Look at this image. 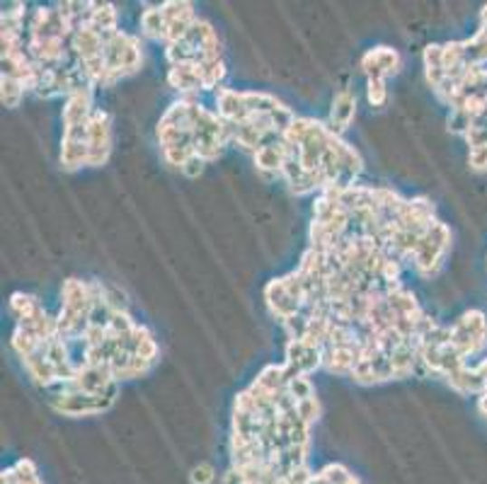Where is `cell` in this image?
<instances>
[{
  "label": "cell",
  "instance_id": "obj_1",
  "mask_svg": "<svg viewBox=\"0 0 487 484\" xmlns=\"http://www.w3.org/2000/svg\"><path fill=\"white\" fill-rule=\"evenodd\" d=\"M451 250V231L449 225L442 223V221H434L429 225V231L425 233V238L417 245V250L413 252V264L417 269V274L422 279H432V276L439 274L444 260H446V252Z\"/></svg>",
  "mask_w": 487,
  "mask_h": 484
},
{
  "label": "cell",
  "instance_id": "obj_2",
  "mask_svg": "<svg viewBox=\"0 0 487 484\" xmlns=\"http://www.w3.org/2000/svg\"><path fill=\"white\" fill-rule=\"evenodd\" d=\"M451 344L465 361L480 356L487 346V315L482 310H465L451 325Z\"/></svg>",
  "mask_w": 487,
  "mask_h": 484
},
{
  "label": "cell",
  "instance_id": "obj_3",
  "mask_svg": "<svg viewBox=\"0 0 487 484\" xmlns=\"http://www.w3.org/2000/svg\"><path fill=\"white\" fill-rule=\"evenodd\" d=\"M114 400H117V395L92 397L59 385V393L52 397V407L53 412H59L63 417H91V414H100V412L110 410Z\"/></svg>",
  "mask_w": 487,
  "mask_h": 484
},
{
  "label": "cell",
  "instance_id": "obj_4",
  "mask_svg": "<svg viewBox=\"0 0 487 484\" xmlns=\"http://www.w3.org/2000/svg\"><path fill=\"white\" fill-rule=\"evenodd\" d=\"M88 143H91V167H100L110 160L112 153V117L102 109H95L88 121Z\"/></svg>",
  "mask_w": 487,
  "mask_h": 484
},
{
  "label": "cell",
  "instance_id": "obj_5",
  "mask_svg": "<svg viewBox=\"0 0 487 484\" xmlns=\"http://www.w3.org/2000/svg\"><path fill=\"white\" fill-rule=\"evenodd\" d=\"M400 63H403L400 53L390 46H376L361 56V71L367 73L368 81H386L388 75L400 71Z\"/></svg>",
  "mask_w": 487,
  "mask_h": 484
},
{
  "label": "cell",
  "instance_id": "obj_6",
  "mask_svg": "<svg viewBox=\"0 0 487 484\" xmlns=\"http://www.w3.org/2000/svg\"><path fill=\"white\" fill-rule=\"evenodd\" d=\"M264 300H267L272 315H274L279 322H286L289 318H293V315H299L301 310H303V303L289 290V286L284 283V276H282V279H274V281L264 286Z\"/></svg>",
  "mask_w": 487,
  "mask_h": 484
},
{
  "label": "cell",
  "instance_id": "obj_7",
  "mask_svg": "<svg viewBox=\"0 0 487 484\" xmlns=\"http://www.w3.org/2000/svg\"><path fill=\"white\" fill-rule=\"evenodd\" d=\"M160 10H163V15H166L167 23L166 44H175V42H180V39L187 37V32L192 30V24L199 20L192 3H163Z\"/></svg>",
  "mask_w": 487,
  "mask_h": 484
},
{
  "label": "cell",
  "instance_id": "obj_8",
  "mask_svg": "<svg viewBox=\"0 0 487 484\" xmlns=\"http://www.w3.org/2000/svg\"><path fill=\"white\" fill-rule=\"evenodd\" d=\"M296 375H310L318 368H322V349L310 346L303 339H289L286 342V361Z\"/></svg>",
  "mask_w": 487,
  "mask_h": 484
},
{
  "label": "cell",
  "instance_id": "obj_9",
  "mask_svg": "<svg viewBox=\"0 0 487 484\" xmlns=\"http://www.w3.org/2000/svg\"><path fill=\"white\" fill-rule=\"evenodd\" d=\"M359 358L361 346H322V368L335 375H352Z\"/></svg>",
  "mask_w": 487,
  "mask_h": 484
},
{
  "label": "cell",
  "instance_id": "obj_10",
  "mask_svg": "<svg viewBox=\"0 0 487 484\" xmlns=\"http://www.w3.org/2000/svg\"><path fill=\"white\" fill-rule=\"evenodd\" d=\"M354 114H357V97L352 92H339L335 97V102H332L330 109V121H328V127L332 128V134L342 136L347 128L352 127Z\"/></svg>",
  "mask_w": 487,
  "mask_h": 484
},
{
  "label": "cell",
  "instance_id": "obj_11",
  "mask_svg": "<svg viewBox=\"0 0 487 484\" xmlns=\"http://www.w3.org/2000/svg\"><path fill=\"white\" fill-rule=\"evenodd\" d=\"M446 383H449L456 393H461V395L480 397L485 393V380L480 375L478 365H463V368L449 373V375H446Z\"/></svg>",
  "mask_w": 487,
  "mask_h": 484
},
{
  "label": "cell",
  "instance_id": "obj_12",
  "mask_svg": "<svg viewBox=\"0 0 487 484\" xmlns=\"http://www.w3.org/2000/svg\"><path fill=\"white\" fill-rule=\"evenodd\" d=\"M167 82H170V88H175L185 97H192L195 92L204 90L202 78H199V71H196L195 63H177V66H170V71H167Z\"/></svg>",
  "mask_w": 487,
  "mask_h": 484
},
{
  "label": "cell",
  "instance_id": "obj_13",
  "mask_svg": "<svg viewBox=\"0 0 487 484\" xmlns=\"http://www.w3.org/2000/svg\"><path fill=\"white\" fill-rule=\"evenodd\" d=\"M425 73H427V82L432 90L442 88V82L446 81V71H444V46L429 44L425 49Z\"/></svg>",
  "mask_w": 487,
  "mask_h": 484
},
{
  "label": "cell",
  "instance_id": "obj_14",
  "mask_svg": "<svg viewBox=\"0 0 487 484\" xmlns=\"http://www.w3.org/2000/svg\"><path fill=\"white\" fill-rule=\"evenodd\" d=\"M88 27L98 32L102 39L114 34V32H119L117 30V10H114V5H110V3H95V10H92Z\"/></svg>",
  "mask_w": 487,
  "mask_h": 484
},
{
  "label": "cell",
  "instance_id": "obj_15",
  "mask_svg": "<svg viewBox=\"0 0 487 484\" xmlns=\"http://www.w3.org/2000/svg\"><path fill=\"white\" fill-rule=\"evenodd\" d=\"M141 32L148 39H156V42H166L167 23H166V15H163V10H160V5H158V8H148L146 13H143Z\"/></svg>",
  "mask_w": 487,
  "mask_h": 484
},
{
  "label": "cell",
  "instance_id": "obj_16",
  "mask_svg": "<svg viewBox=\"0 0 487 484\" xmlns=\"http://www.w3.org/2000/svg\"><path fill=\"white\" fill-rule=\"evenodd\" d=\"M199 71V78H202V88L204 90H218L224 88L221 82L225 78V63L221 59L216 61H204L196 66Z\"/></svg>",
  "mask_w": 487,
  "mask_h": 484
},
{
  "label": "cell",
  "instance_id": "obj_17",
  "mask_svg": "<svg viewBox=\"0 0 487 484\" xmlns=\"http://www.w3.org/2000/svg\"><path fill=\"white\" fill-rule=\"evenodd\" d=\"M134 354L136 356L146 358V361H150V364H156L158 361L156 337L150 335V329L143 327V325H138L134 332Z\"/></svg>",
  "mask_w": 487,
  "mask_h": 484
},
{
  "label": "cell",
  "instance_id": "obj_18",
  "mask_svg": "<svg viewBox=\"0 0 487 484\" xmlns=\"http://www.w3.org/2000/svg\"><path fill=\"white\" fill-rule=\"evenodd\" d=\"M465 63L468 66H485L487 63V34L478 30L473 39H465Z\"/></svg>",
  "mask_w": 487,
  "mask_h": 484
},
{
  "label": "cell",
  "instance_id": "obj_19",
  "mask_svg": "<svg viewBox=\"0 0 487 484\" xmlns=\"http://www.w3.org/2000/svg\"><path fill=\"white\" fill-rule=\"evenodd\" d=\"M0 88H3V105L10 107V109H15V107L20 105V100L24 97V92H27L23 81H17V78H8V75H3Z\"/></svg>",
  "mask_w": 487,
  "mask_h": 484
},
{
  "label": "cell",
  "instance_id": "obj_20",
  "mask_svg": "<svg viewBox=\"0 0 487 484\" xmlns=\"http://www.w3.org/2000/svg\"><path fill=\"white\" fill-rule=\"evenodd\" d=\"M39 306L37 296H30V293H13V299H10V310L17 318V322L24 320V318H30Z\"/></svg>",
  "mask_w": 487,
  "mask_h": 484
},
{
  "label": "cell",
  "instance_id": "obj_21",
  "mask_svg": "<svg viewBox=\"0 0 487 484\" xmlns=\"http://www.w3.org/2000/svg\"><path fill=\"white\" fill-rule=\"evenodd\" d=\"M286 393H289V395H291L296 403H301V400H306V397L315 395L313 383H310V378H308V375H296V378L289 380Z\"/></svg>",
  "mask_w": 487,
  "mask_h": 484
},
{
  "label": "cell",
  "instance_id": "obj_22",
  "mask_svg": "<svg viewBox=\"0 0 487 484\" xmlns=\"http://www.w3.org/2000/svg\"><path fill=\"white\" fill-rule=\"evenodd\" d=\"M13 470H15L17 484H42V479H39L37 475V468H34V462H32L30 458L17 460L15 465H13Z\"/></svg>",
  "mask_w": 487,
  "mask_h": 484
},
{
  "label": "cell",
  "instance_id": "obj_23",
  "mask_svg": "<svg viewBox=\"0 0 487 484\" xmlns=\"http://www.w3.org/2000/svg\"><path fill=\"white\" fill-rule=\"evenodd\" d=\"M318 475H320L328 484H347L349 482V477H352V472H349L345 465H339V462H330V465H325Z\"/></svg>",
  "mask_w": 487,
  "mask_h": 484
},
{
  "label": "cell",
  "instance_id": "obj_24",
  "mask_svg": "<svg viewBox=\"0 0 487 484\" xmlns=\"http://www.w3.org/2000/svg\"><path fill=\"white\" fill-rule=\"evenodd\" d=\"M296 412H299V417L306 422L308 426L315 424L318 417H320V403H318V397H306V400H301L296 403Z\"/></svg>",
  "mask_w": 487,
  "mask_h": 484
},
{
  "label": "cell",
  "instance_id": "obj_25",
  "mask_svg": "<svg viewBox=\"0 0 487 484\" xmlns=\"http://www.w3.org/2000/svg\"><path fill=\"white\" fill-rule=\"evenodd\" d=\"M471 127H473V117H468V114L461 112V109H451V117H449V131H451V134L465 136Z\"/></svg>",
  "mask_w": 487,
  "mask_h": 484
},
{
  "label": "cell",
  "instance_id": "obj_26",
  "mask_svg": "<svg viewBox=\"0 0 487 484\" xmlns=\"http://www.w3.org/2000/svg\"><path fill=\"white\" fill-rule=\"evenodd\" d=\"M367 97H368V102H371L374 107L386 105V100H388V88H386V81H368Z\"/></svg>",
  "mask_w": 487,
  "mask_h": 484
},
{
  "label": "cell",
  "instance_id": "obj_27",
  "mask_svg": "<svg viewBox=\"0 0 487 484\" xmlns=\"http://www.w3.org/2000/svg\"><path fill=\"white\" fill-rule=\"evenodd\" d=\"M192 484H211L216 479V470L209 462H199L195 470H192V475H189Z\"/></svg>",
  "mask_w": 487,
  "mask_h": 484
},
{
  "label": "cell",
  "instance_id": "obj_28",
  "mask_svg": "<svg viewBox=\"0 0 487 484\" xmlns=\"http://www.w3.org/2000/svg\"><path fill=\"white\" fill-rule=\"evenodd\" d=\"M468 163H471V170L485 172L487 170V146H473L471 153H468Z\"/></svg>",
  "mask_w": 487,
  "mask_h": 484
},
{
  "label": "cell",
  "instance_id": "obj_29",
  "mask_svg": "<svg viewBox=\"0 0 487 484\" xmlns=\"http://www.w3.org/2000/svg\"><path fill=\"white\" fill-rule=\"evenodd\" d=\"M206 160H204V157H199L196 156V153H192V156L187 157V163L182 165V172H185V175H187V177H199V175H202L204 172V167H206Z\"/></svg>",
  "mask_w": 487,
  "mask_h": 484
},
{
  "label": "cell",
  "instance_id": "obj_30",
  "mask_svg": "<svg viewBox=\"0 0 487 484\" xmlns=\"http://www.w3.org/2000/svg\"><path fill=\"white\" fill-rule=\"evenodd\" d=\"M221 484H245L243 482V477H240V472L235 468H228L221 475Z\"/></svg>",
  "mask_w": 487,
  "mask_h": 484
},
{
  "label": "cell",
  "instance_id": "obj_31",
  "mask_svg": "<svg viewBox=\"0 0 487 484\" xmlns=\"http://www.w3.org/2000/svg\"><path fill=\"white\" fill-rule=\"evenodd\" d=\"M478 412H480V414H482V417L487 419V390H485V393H482V395L478 397Z\"/></svg>",
  "mask_w": 487,
  "mask_h": 484
},
{
  "label": "cell",
  "instance_id": "obj_32",
  "mask_svg": "<svg viewBox=\"0 0 487 484\" xmlns=\"http://www.w3.org/2000/svg\"><path fill=\"white\" fill-rule=\"evenodd\" d=\"M480 32H482V34H487V5L482 8V13H480Z\"/></svg>",
  "mask_w": 487,
  "mask_h": 484
}]
</instances>
